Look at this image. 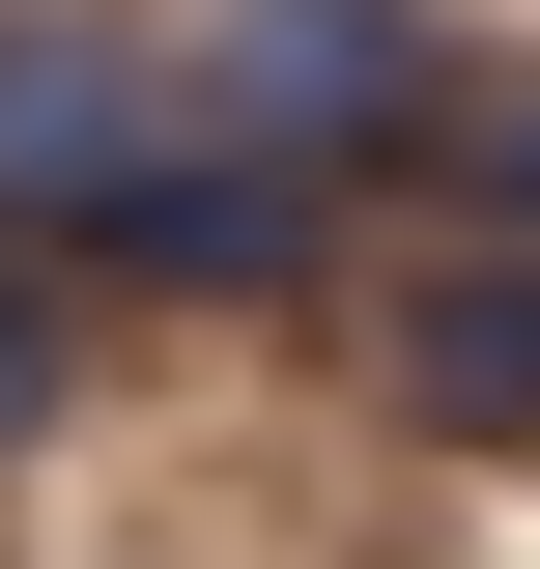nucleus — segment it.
I'll return each mask as SVG.
<instances>
[{
  "instance_id": "nucleus-3",
  "label": "nucleus",
  "mask_w": 540,
  "mask_h": 569,
  "mask_svg": "<svg viewBox=\"0 0 540 569\" xmlns=\"http://www.w3.org/2000/svg\"><path fill=\"white\" fill-rule=\"evenodd\" d=\"M171 114H200V58L142 0H0V228H86Z\"/></svg>"
},
{
  "instance_id": "nucleus-4",
  "label": "nucleus",
  "mask_w": 540,
  "mask_h": 569,
  "mask_svg": "<svg viewBox=\"0 0 540 569\" xmlns=\"http://www.w3.org/2000/svg\"><path fill=\"white\" fill-rule=\"evenodd\" d=\"M370 399L427 456H540V228H427L370 284Z\"/></svg>"
},
{
  "instance_id": "nucleus-1",
  "label": "nucleus",
  "mask_w": 540,
  "mask_h": 569,
  "mask_svg": "<svg viewBox=\"0 0 540 569\" xmlns=\"http://www.w3.org/2000/svg\"><path fill=\"white\" fill-rule=\"evenodd\" d=\"M171 58H200L228 142H284V171H341V200H456V114H483V29L456 0H200Z\"/></svg>"
},
{
  "instance_id": "nucleus-5",
  "label": "nucleus",
  "mask_w": 540,
  "mask_h": 569,
  "mask_svg": "<svg viewBox=\"0 0 540 569\" xmlns=\"http://www.w3.org/2000/svg\"><path fill=\"white\" fill-rule=\"evenodd\" d=\"M58 427H86V257H58V228H0V485H29Z\"/></svg>"
},
{
  "instance_id": "nucleus-6",
  "label": "nucleus",
  "mask_w": 540,
  "mask_h": 569,
  "mask_svg": "<svg viewBox=\"0 0 540 569\" xmlns=\"http://www.w3.org/2000/svg\"><path fill=\"white\" fill-rule=\"evenodd\" d=\"M427 228H540V58H483V114H456V200Z\"/></svg>"
},
{
  "instance_id": "nucleus-2",
  "label": "nucleus",
  "mask_w": 540,
  "mask_h": 569,
  "mask_svg": "<svg viewBox=\"0 0 540 569\" xmlns=\"http://www.w3.org/2000/svg\"><path fill=\"white\" fill-rule=\"evenodd\" d=\"M58 257H86V313H313V284L370 257V200H341V171H284V142H228V114H171Z\"/></svg>"
}]
</instances>
